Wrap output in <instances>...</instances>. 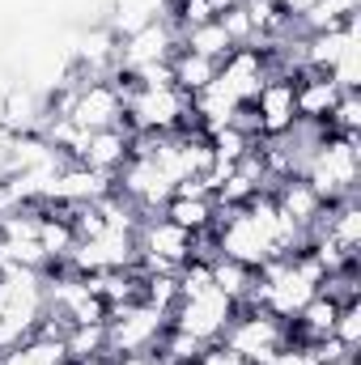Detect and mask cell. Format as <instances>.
Listing matches in <instances>:
<instances>
[{
	"instance_id": "cell-1",
	"label": "cell",
	"mask_w": 361,
	"mask_h": 365,
	"mask_svg": "<svg viewBox=\"0 0 361 365\" xmlns=\"http://www.w3.org/2000/svg\"><path fill=\"white\" fill-rule=\"evenodd\" d=\"M306 182L319 191L323 204L340 200V195H353V182H357V140L353 136L319 140V149L306 162Z\"/></svg>"
},
{
	"instance_id": "cell-2",
	"label": "cell",
	"mask_w": 361,
	"mask_h": 365,
	"mask_svg": "<svg viewBox=\"0 0 361 365\" xmlns=\"http://www.w3.org/2000/svg\"><path fill=\"white\" fill-rule=\"evenodd\" d=\"M166 327V310L149 306V302H128L123 310L106 314V353H145L149 344H158Z\"/></svg>"
},
{
	"instance_id": "cell-3",
	"label": "cell",
	"mask_w": 361,
	"mask_h": 365,
	"mask_svg": "<svg viewBox=\"0 0 361 365\" xmlns=\"http://www.w3.org/2000/svg\"><path fill=\"white\" fill-rule=\"evenodd\" d=\"M234 306L238 302L225 297L221 289H204L195 297H179V306H175V331L208 344V340H217L234 323Z\"/></svg>"
},
{
	"instance_id": "cell-4",
	"label": "cell",
	"mask_w": 361,
	"mask_h": 365,
	"mask_svg": "<svg viewBox=\"0 0 361 365\" xmlns=\"http://www.w3.org/2000/svg\"><path fill=\"white\" fill-rule=\"evenodd\" d=\"M123 106H128V115H132V123L141 132L162 136V132L179 128L183 110H187V93L175 90V86H158V90H141L136 86L132 98H123Z\"/></svg>"
},
{
	"instance_id": "cell-5",
	"label": "cell",
	"mask_w": 361,
	"mask_h": 365,
	"mask_svg": "<svg viewBox=\"0 0 361 365\" xmlns=\"http://www.w3.org/2000/svg\"><path fill=\"white\" fill-rule=\"evenodd\" d=\"M81 132H106V128H119V115H123V93L106 81H93L81 86L73 93L68 110H64Z\"/></svg>"
},
{
	"instance_id": "cell-6",
	"label": "cell",
	"mask_w": 361,
	"mask_h": 365,
	"mask_svg": "<svg viewBox=\"0 0 361 365\" xmlns=\"http://www.w3.org/2000/svg\"><path fill=\"white\" fill-rule=\"evenodd\" d=\"M225 349L251 365H268L272 353L280 349V323L272 314H247L225 327Z\"/></svg>"
},
{
	"instance_id": "cell-7",
	"label": "cell",
	"mask_w": 361,
	"mask_h": 365,
	"mask_svg": "<svg viewBox=\"0 0 361 365\" xmlns=\"http://www.w3.org/2000/svg\"><path fill=\"white\" fill-rule=\"evenodd\" d=\"M191 247H195V234L179 230L175 221H153V225H145V238H141V255L158 272H171V268L187 264Z\"/></svg>"
},
{
	"instance_id": "cell-8",
	"label": "cell",
	"mask_w": 361,
	"mask_h": 365,
	"mask_svg": "<svg viewBox=\"0 0 361 365\" xmlns=\"http://www.w3.org/2000/svg\"><path fill=\"white\" fill-rule=\"evenodd\" d=\"M217 81L234 93L243 106H251V102L260 98V90L268 86L264 56H260V51H251V47H234V51L221 60V68H217Z\"/></svg>"
},
{
	"instance_id": "cell-9",
	"label": "cell",
	"mask_w": 361,
	"mask_h": 365,
	"mask_svg": "<svg viewBox=\"0 0 361 365\" xmlns=\"http://www.w3.org/2000/svg\"><path fill=\"white\" fill-rule=\"evenodd\" d=\"M171 56H175V30L162 17V21H149L136 34H128V43L119 47V68L123 73H136V68L158 64V60H171Z\"/></svg>"
},
{
	"instance_id": "cell-10",
	"label": "cell",
	"mask_w": 361,
	"mask_h": 365,
	"mask_svg": "<svg viewBox=\"0 0 361 365\" xmlns=\"http://www.w3.org/2000/svg\"><path fill=\"white\" fill-rule=\"evenodd\" d=\"M255 119H260V132L268 136H285L293 132L298 123V102H293V81L285 77H268V86L255 98Z\"/></svg>"
},
{
	"instance_id": "cell-11",
	"label": "cell",
	"mask_w": 361,
	"mask_h": 365,
	"mask_svg": "<svg viewBox=\"0 0 361 365\" xmlns=\"http://www.w3.org/2000/svg\"><path fill=\"white\" fill-rule=\"evenodd\" d=\"M102 195H111V175H98L90 166H73V170H60L51 187H47V200H56V204H73V208H81V204H98Z\"/></svg>"
},
{
	"instance_id": "cell-12",
	"label": "cell",
	"mask_w": 361,
	"mask_h": 365,
	"mask_svg": "<svg viewBox=\"0 0 361 365\" xmlns=\"http://www.w3.org/2000/svg\"><path fill=\"white\" fill-rule=\"evenodd\" d=\"M123 191L132 200H141V204H166L175 195V182L153 166V158H136L128 166V175H123Z\"/></svg>"
},
{
	"instance_id": "cell-13",
	"label": "cell",
	"mask_w": 361,
	"mask_h": 365,
	"mask_svg": "<svg viewBox=\"0 0 361 365\" xmlns=\"http://www.w3.org/2000/svg\"><path fill=\"white\" fill-rule=\"evenodd\" d=\"M123 153H128V132H119V128H106V132H90V140H86V149H81V166H90L98 175H111L119 162H123Z\"/></svg>"
},
{
	"instance_id": "cell-14",
	"label": "cell",
	"mask_w": 361,
	"mask_h": 365,
	"mask_svg": "<svg viewBox=\"0 0 361 365\" xmlns=\"http://www.w3.org/2000/svg\"><path fill=\"white\" fill-rule=\"evenodd\" d=\"M276 208H280L289 221H298L302 230L315 225V217H323V200H319V191H315L306 179H289L285 182V187L276 191Z\"/></svg>"
},
{
	"instance_id": "cell-15",
	"label": "cell",
	"mask_w": 361,
	"mask_h": 365,
	"mask_svg": "<svg viewBox=\"0 0 361 365\" xmlns=\"http://www.w3.org/2000/svg\"><path fill=\"white\" fill-rule=\"evenodd\" d=\"M336 98H340V90L327 81V73H315L306 86H293L298 119H306V123H319V119H327V115H332V106H336Z\"/></svg>"
},
{
	"instance_id": "cell-16",
	"label": "cell",
	"mask_w": 361,
	"mask_h": 365,
	"mask_svg": "<svg viewBox=\"0 0 361 365\" xmlns=\"http://www.w3.org/2000/svg\"><path fill=\"white\" fill-rule=\"evenodd\" d=\"M171 77H175V90L200 93L208 81H213V77H217V64L183 47V51H175V56H171Z\"/></svg>"
},
{
	"instance_id": "cell-17",
	"label": "cell",
	"mask_w": 361,
	"mask_h": 365,
	"mask_svg": "<svg viewBox=\"0 0 361 365\" xmlns=\"http://www.w3.org/2000/svg\"><path fill=\"white\" fill-rule=\"evenodd\" d=\"M187 34V51H195V56H204V60H225L230 51H234V43H230V34H225V26L213 17V21H204V26H191V30H183Z\"/></svg>"
},
{
	"instance_id": "cell-18",
	"label": "cell",
	"mask_w": 361,
	"mask_h": 365,
	"mask_svg": "<svg viewBox=\"0 0 361 365\" xmlns=\"http://www.w3.org/2000/svg\"><path fill=\"white\" fill-rule=\"evenodd\" d=\"M217 217V208H213V200L204 195V200H187V195H171V204H166V221H175L179 230L187 234H200V230H208V221Z\"/></svg>"
},
{
	"instance_id": "cell-19",
	"label": "cell",
	"mask_w": 361,
	"mask_h": 365,
	"mask_svg": "<svg viewBox=\"0 0 361 365\" xmlns=\"http://www.w3.org/2000/svg\"><path fill=\"white\" fill-rule=\"evenodd\" d=\"M336 314H340V302L336 297H327V293H315L306 306H302V327L315 336V340H327L332 336V323H336Z\"/></svg>"
},
{
	"instance_id": "cell-20",
	"label": "cell",
	"mask_w": 361,
	"mask_h": 365,
	"mask_svg": "<svg viewBox=\"0 0 361 365\" xmlns=\"http://www.w3.org/2000/svg\"><path fill=\"white\" fill-rule=\"evenodd\" d=\"M208 272H213V284H217L225 297H234V302H238V297H247V293H251V284H255V280H251L255 268H243V264H234V259H225V255H221V259H213V264H208Z\"/></svg>"
},
{
	"instance_id": "cell-21",
	"label": "cell",
	"mask_w": 361,
	"mask_h": 365,
	"mask_svg": "<svg viewBox=\"0 0 361 365\" xmlns=\"http://www.w3.org/2000/svg\"><path fill=\"white\" fill-rule=\"evenodd\" d=\"M323 238H332L340 251H349V255H353V247L361 242V208H357V204H345L336 217H327Z\"/></svg>"
},
{
	"instance_id": "cell-22",
	"label": "cell",
	"mask_w": 361,
	"mask_h": 365,
	"mask_svg": "<svg viewBox=\"0 0 361 365\" xmlns=\"http://www.w3.org/2000/svg\"><path fill=\"white\" fill-rule=\"evenodd\" d=\"M213 17H217V13H213L208 0H179V4H175V21H179L183 30L204 26V21H213Z\"/></svg>"
},
{
	"instance_id": "cell-23",
	"label": "cell",
	"mask_w": 361,
	"mask_h": 365,
	"mask_svg": "<svg viewBox=\"0 0 361 365\" xmlns=\"http://www.w3.org/2000/svg\"><path fill=\"white\" fill-rule=\"evenodd\" d=\"M26 323H17V319H9V314H0V353H9V349H17L21 340H26Z\"/></svg>"
},
{
	"instance_id": "cell-24",
	"label": "cell",
	"mask_w": 361,
	"mask_h": 365,
	"mask_svg": "<svg viewBox=\"0 0 361 365\" xmlns=\"http://www.w3.org/2000/svg\"><path fill=\"white\" fill-rule=\"evenodd\" d=\"M268 365H319L315 349H276Z\"/></svg>"
},
{
	"instance_id": "cell-25",
	"label": "cell",
	"mask_w": 361,
	"mask_h": 365,
	"mask_svg": "<svg viewBox=\"0 0 361 365\" xmlns=\"http://www.w3.org/2000/svg\"><path fill=\"white\" fill-rule=\"evenodd\" d=\"M200 365H251V361H243L238 353H230V349H213V353H204L200 357Z\"/></svg>"
},
{
	"instance_id": "cell-26",
	"label": "cell",
	"mask_w": 361,
	"mask_h": 365,
	"mask_svg": "<svg viewBox=\"0 0 361 365\" xmlns=\"http://www.w3.org/2000/svg\"><path fill=\"white\" fill-rule=\"evenodd\" d=\"M272 4H276V9H280L285 17H302V13H306V9H310L315 0H272Z\"/></svg>"
},
{
	"instance_id": "cell-27",
	"label": "cell",
	"mask_w": 361,
	"mask_h": 365,
	"mask_svg": "<svg viewBox=\"0 0 361 365\" xmlns=\"http://www.w3.org/2000/svg\"><path fill=\"white\" fill-rule=\"evenodd\" d=\"M115 365H162V357H149V353H128L123 361H115Z\"/></svg>"
},
{
	"instance_id": "cell-28",
	"label": "cell",
	"mask_w": 361,
	"mask_h": 365,
	"mask_svg": "<svg viewBox=\"0 0 361 365\" xmlns=\"http://www.w3.org/2000/svg\"><path fill=\"white\" fill-rule=\"evenodd\" d=\"M13 268V255H9V242H4V234H0V272H9Z\"/></svg>"
}]
</instances>
